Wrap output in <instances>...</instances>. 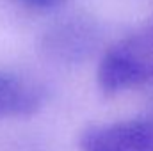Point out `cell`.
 Returning <instances> with one entry per match:
<instances>
[{
    "label": "cell",
    "instance_id": "obj_4",
    "mask_svg": "<svg viewBox=\"0 0 153 151\" xmlns=\"http://www.w3.org/2000/svg\"><path fill=\"white\" fill-rule=\"evenodd\" d=\"M45 91L38 84L0 71V119L32 115L43 107Z\"/></svg>",
    "mask_w": 153,
    "mask_h": 151
},
{
    "label": "cell",
    "instance_id": "obj_1",
    "mask_svg": "<svg viewBox=\"0 0 153 151\" xmlns=\"http://www.w3.org/2000/svg\"><path fill=\"white\" fill-rule=\"evenodd\" d=\"M80 151H153V123L130 119L82 132Z\"/></svg>",
    "mask_w": 153,
    "mask_h": 151
},
{
    "label": "cell",
    "instance_id": "obj_5",
    "mask_svg": "<svg viewBox=\"0 0 153 151\" xmlns=\"http://www.w3.org/2000/svg\"><path fill=\"white\" fill-rule=\"evenodd\" d=\"M7 2L23 5V7H29V9H52V7H57V5L64 4L66 0H7Z\"/></svg>",
    "mask_w": 153,
    "mask_h": 151
},
{
    "label": "cell",
    "instance_id": "obj_2",
    "mask_svg": "<svg viewBox=\"0 0 153 151\" xmlns=\"http://www.w3.org/2000/svg\"><path fill=\"white\" fill-rule=\"evenodd\" d=\"M98 43L96 25L84 18L71 16L52 25L41 39L43 52L61 62H76L85 59Z\"/></svg>",
    "mask_w": 153,
    "mask_h": 151
},
{
    "label": "cell",
    "instance_id": "obj_3",
    "mask_svg": "<svg viewBox=\"0 0 153 151\" xmlns=\"http://www.w3.org/2000/svg\"><path fill=\"white\" fill-rule=\"evenodd\" d=\"M96 78L105 94H116L128 87L148 82L141 61L125 43L111 48L102 57Z\"/></svg>",
    "mask_w": 153,
    "mask_h": 151
}]
</instances>
